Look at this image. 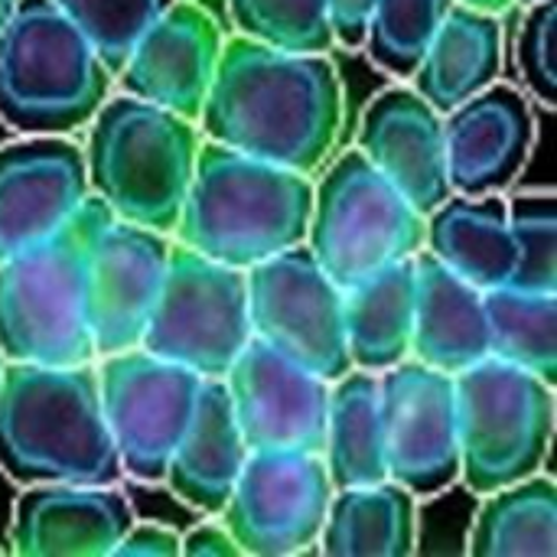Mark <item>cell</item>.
Returning a JSON list of instances; mask_svg holds the SVG:
<instances>
[{"label":"cell","mask_w":557,"mask_h":557,"mask_svg":"<svg viewBox=\"0 0 557 557\" xmlns=\"http://www.w3.org/2000/svg\"><path fill=\"white\" fill-rule=\"evenodd\" d=\"M196 124L215 144L313 176L339 140L343 82L330 52H284L232 33Z\"/></svg>","instance_id":"cell-1"},{"label":"cell","mask_w":557,"mask_h":557,"mask_svg":"<svg viewBox=\"0 0 557 557\" xmlns=\"http://www.w3.org/2000/svg\"><path fill=\"white\" fill-rule=\"evenodd\" d=\"M0 473L33 483H121L95 362H7L0 379Z\"/></svg>","instance_id":"cell-2"},{"label":"cell","mask_w":557,"mask_h":557,"mask_svg":"<svg viewBox=\"0 0 557 557\" xmlns=\"http://www.w3.org/2000/svg\"><path fill=\"white\" fill-rule=\"evenodd\" d=\"M313 176L202 137L173 242L248 271L307 238Z\"/></svg>","instance_id":"cell-3"},{"label":"cell","mask_w":557,"mask_h":557,"mask_svg":"<svg viewBox=\"0 0 557 557\" xmlns=\"http://www.w3.org/2000/svg\"><path fill=\"white\" fill-rule=\"evenodd\" d=\"M202 131L196 121L111 91L85 124V170L88 189L108 206L114 219L173 235Z\"/></svg>","instance_id":"cell-4"},{"label":"cell","mask_w":557,"mask_h":557,"mask_svg":"<svg viewBox=\"0 0 557 557\" xmlns=\"http://www.w3.org/2000/svg\"><path fill=\"white\" fill-rule=\"evenodd\" d=\"M111 219L91 193L49 238L0 261V352L7 362H95L88 333V251Z\"/></svg>","instance_id":"cell-5"},{"label":"cell","mask_w":557,"mask_h":557,"mask_svg":"<svg viewBox=\"0 0 557 557\" xmlns=\"http://www.w3.org/2000/svg\"><path fill=\"white\" fill-rule=\"evenodd\" d=\"M114 75L49 0H20L0 29V121L16 134H75L111 95Z\"/></svg>","instance_id":"cell-6"},{"label":"cell","mask_w":557,"mask_h":557,"mask_svg":"<svg viewBox=\"0 0 557 557\" xmlns=\"http://www.w3.org/2000/svg\"><path fill=\"white\" fill-rule=\"evenodd\" d=\"M460 483L473 496L545 470L557 418L555 385L503 359L454 375Z\"/></svg>","instance_id":"cell-7"},{"label":"cell","mask_w":557,"mask_h":557,"mask_svg":"<svg viewBox=\"0 0 557 557\" xmlns=\"http://www.w3.org/2000/svg\"><path fill=\"white\" fill-rule=\"evenodd\" d=\"M323 166L304 245L336 287L346 290L424 248V215L356 147Z\"/></svg>","instance_id":"cell-8"},{"label":"cell","mask_w":557,"mask_h":557,"mask_svg":"<svg viewBox=\"0 0 557 557\" xmlns=\"http://www.w3.org/2000/svg\"><path fill=\"white\" fill-rule=\"evenodd\" d=\"M248 339L245 271L173 242L166 277L140 346L202 379H222Z\"/></svg>","instance_id":"cell-9"},{"label":"cell","mask_w":557,"mask_h":557,"mask_svg":"<svg viewBox=\"0 0 557 557\" xmlns=\"http://www.w3.org/2000/svg\"><path fill=\"white\" fill-rule=\"evenodd\" d=\"M104 424L124 480L157 486L193 421L202 375L144 346L95 359Z\"/></svg>","instance_id":"cell-10"},{"label":"cell","mask_w":557,"mask_h":557,"mask_svg":"<svg viewBox=\"0 0 557 557\" xmlns=\"http://www.w3.org/2000/svg\"><path fill=\"white\" fill-rule=\"evenodd\" d=\"M251 336L333 382L352 369L336 287L300 242L245 271Z\"/></svg>","instance_id":"cell-11"},{"label":"cell","mask_w":557,"mask_h":557,"mask_svg":"<svg viewBox=\"0 0 557 557\" xmlns=\"http://www.w3.org/2000/svg\"><path fill=\"white\" fill-rule=\"evenodd\" d=\"M330 499L333 480L320 454H248L219 519L242 555H307L320 545Z\"/></svg>","instance_id":"cell-12"},{"label":"cell","mask_w":557,"mask_h":557,"mask_svg":"<svg viewBox=\"0 0 557 557\" xmlns=\"http://www.w3.org/2000/svg\"><path fill=\"white\" fill-rule=\"evenodd\" d=\"M379 414L388 480L414 496H441L460 483L454 375L418 359L379 372Z\"/></svg>","instance_id":"cell-13"},{"label":"cell","mask_w":557,"mask_h":557,"mask_svg":"<svg viewBox=\"0 0 557 557\" xmlns=\"http://www.w3.org/2000/svg\"><path fill=\"white\" fill-rule=\"evenodd\" d=\"M222 382L248 454L323 450L330 401L326 379L251 336Z\"/></svg>","instance_id":"cell-14"},{"label":"cell","mask_w":557,"mask_h":557,"mask_svg":"<svg viewBox=\"0 0 557 557\" xmlns=\"http://www.w3.org/2000/svg\"><path fill=\"white\" fill-rule=\"evenodd\" d=\"M173 235L108 219L88 251V333L95 359L140 346L160 297Z\"/></svg>","instance_id":"cell-15"},{"label":"cell","mask_w":557,"mask_h":557,"mask_svg":"<svg viewBox=\"0 0 557 557\" xmlns=\"http://www.w3.org/2000/svg\"><path fill=\"white\" fill-rule=\"evenodd\" d=\"M88 196L75 134H16L0 144V261L55 235Z\"/></svg>","instance_id":"cell-16"},{"label":"cell","mask_w":557,"mask_h":557,"mask_svg":"<svg viewBox=\"0 0 557 557\" xmlns=\"http://www.w3.org/2000/svg\"><path fill=\"white\" fill-rule=\"evenodd\" d=\"M225 33L215 16L193 3L173 0L134 42L114 85L124 95L199 121L215 78Z\"/></svg>","instance_id":"cell-17"},{"label":"cell","mask_w":557,"mask_h":557,"mask_svg":"<svg viewBox=\"0 0 557 557\" xmlns=\"http://www.w3.org/2000/svg\"><path fill=\"white\" fill-rule=\"evenodd\" d=\"M535 147V114L522 88L493 82L444 114L447 183L460 196L506 193Z\"/></svg>","instance_id":"cell-18"},{"label":"cell","mask_w":557,"mask_h":557,"mask_svg":"<svg viewBox=\"0 0 557 557\" xmlns=\"http://www.w3.org/2000/svg\"><path fill=\"white\" fill-rule=\"evenodd\" d=\"M356 150L421 215H428L450 196L444 114L405 82L379 91L369 101L359 117Z\"/></svg>","instance_id":"cell-19"},{"label":"cell","mask_w":557,"mask_h":557,"mask_svg":"<svg viewBox=\"0 0 557 557\" xmlns=\"http://www.w3.org/2000/svg\"><path fill=\"white\" fill-rule=\"evenodd\" d=\"M10 522V552L20 557H108L134 522L117 483L20 486Z\"/></svg>","instance_id":"cell-20"},{"label":"cell","mask_w":557,"mask_h":557,"mask_svg":"<svg viewBox=\"0 0 557 557\" xmlns=\"http://www.w3.org/2000/svg\"><path fill=\"white\" fill-rule=\"evenodd\" d=\"M411 359L447 375L490 359L483 290L447 271L424 248L414 255Z\"/></svg>","instance_id":"cell-21"},{"label":"cell","mask_w":557,"mask_h":557,"mask_svg":"<svg viewBox=\"0 0 557 557\" xmlns=\"http://www.w3.org/2000/svg\"><path fill=\"white\" fill-rule=\"evenodd\" d=\"M248 447L232 414L228 388L222 379H202L199 401L189 428L183 431L166 470L163 486L193 512L219 516L245 467Z\"/></svg>","instance_id":"cell-22"},{"label":"cell","mask_w":557,"mask_h":557,"mask_svg":"<svg viewBox=\"0 0 557 557\" xmlns=\"http://www.w3.org/2000/svg\"><path fill=\"white\" fill-rule=\"evenodd\" d=\"M503 13L450 3L408 85L447 114L503 75Z\"/></svg>","instance_id":"cell-23"},{"label":"cell","mask_w":557,"mask_h":557,"mask_svg":"<svg viewBox=\"0 0 557 557\" xmlns=\"http://www.w3.org/2000/svg\"><path fill=\"white\" fill-rule=\"evenodd\" d=\"M424 251L476 290L509 284L516 271V245L506 193H450L424 215Z\"/></svg>","instance_id":"cell-24"},{"label":"cell","mask_w":557,"mask_h":557,"mask_svg":"<svg viewBox=\"0 0 557 557\" xmlns=\"http://www.w3.org/2000/svg\"><path fill=\"white\" fill-rule=\"evenodd\" d=\"M343 330L352 369L385 372L411 359L414 258L395 261L343 290Z\"/></svg>","instance_id":"cell-25"},{"label":"cell","mask_w":557,"mask_h":557,"mask_svg":"<svg viewBox=\"0 0 557 557\" xmlns=\"http://www.w3.org/2000/svg\"><path fill=\"white\" fill-rule=\"evenodd\" d=\"M317 552L330 557L414 555L418 496L395 480L333 490Z\"/></svg>","instance_id":"cell-26"},{"label":"cell","mask_w":557,"mask_h":557,"mask_svg":"<svg viewBox=\"0 0 557 557\" xmlns=\"http://www.w3.org/2000/svg\"><path fill=\"white\" fill-rule=\"evenodd\" d=\"M320 457L333 480V490L388 480L375 372L349 369L330 382L326 434Z\"/></svg>","instance_id":"cell-27"},{"label":"cell","mask_w":557,"mask_h":557,"mask_svg":"<svg viewBox=\"0 0 557 557\" xmlns=\"http://www.w3.org/2000/svg\"><path fill=\"white\" fill-rule=\"evenodd\" d=\"M473 557H555L557 483L548 470L480 496L467 532Z\"/></svg>","instance_id":"cell-28"},{"label":"cell","mask_w":557,"mask_h":557,"mask_svg":"<svg viewBox=\"0 0 557 557\" xmlns=\"http://www.w3.org/2000/svg\"><path fill=\"white\" fill-rule=\"evenodd\" d=\"M490 356L557 385V294L499 284L483 290Z\"/></svg>","instance_id":"cell-29"},{"label":"cell","mask_w":557,"mask_h":557,"mask_svg":"<svg viewBox=\"0 0 557 557\" xmlns=\"http://www.w3.org/2000/svg\"><path fill=\"white\" fill-rule=\"evenodd\" d=\"M454 0H375L362 49L388 75L408 82Z\"/></svg>","instance_id":"cell-30"},{"label":"cell","mask_w":557,"mask_h":557,"mask_svg":"<svg viewBox=\"0 0 557 557\" xmlns=\"http://www.w3.org/2000/svg\"><path fill=\"white\" fill-rule=\"evenodd\" d=\"M232 29L284 52H330L336 46L326 0H225Z\"/></svg>","instance_id":"cell-31"},{"label":"cell","mask_w":557,"mask_h":557,"mask_svg":"<svg viewBox=\"0 0 557 557\" xmlns=\"http://www.w3.org/2000/svg\"><path fill=\"white\" fill-rule=\"evenodd\" d=\"M509 199V232L516 245V287L557 294V202L552 189H532Z\"/></svg>","instance_id":"cell-32"},{"label":"cell","mask_w":557,"mask_h":557,"mask_svg":"<svg viewBox=\"0 0 557 557\" xmlns=\"http://www.w3.org/2000/svg\"><path fill=\"white\" fill-rule=\"evenodd\" d=\"M55 3L95 46L108 72L114 75L137 36L173 3V0H49Z\"/></svg>","instance_id":"cell-33"},{"label":"cell","mask_w":557,"mask_h":557,"mask_svg":"<svg viewBox=\"0 0 557 557\" xmlns=\"http://www.w3.org/2000/svg\"><path fill=\"white\" fill-rule=\"evenodd\" d=\"M522 10L525 13L516 36V62L522 85L542 108H557V0H539Z\"/></svg>","instance_id":"cell-34"},{"label":"cell","mask_w":557,"mask_h":557,"mask_svg":"<svg viewBox=\"0 0 557 557\" xmlns=\"http://www.w3.org/2000/svg\"><path fill=\"white\" fill-rule=\"evenodd\" d=\"M111 555L117 557H180V532L160 522H131Z\"/></svg>","instance_id":"cell-35"},{"label":"cell","mask_w":557,"mask_h":557,"mask_svg":"<svg viewBox=\"0 0 557 557\" xmlns=\"http://www.w3.org/2000/svg\"><path fill=\"white\" fill-rule=\"evenodd\" d=\"M180 557H242L219 516H206L196 529L180 532Z\"/></svg>","instance_id":"cell-36"},{"label":"cell","mask_w":557,"mask_h":557,"mask_svg":"<svg viewBox=\"0 0 557 557\" xmlns=\"http://www.w3.org/2000/svg\"><path fill=\"white\" fill-rule=\"evenodd\" d=\"M372 10H375V0H326V13H330L336 46L362 49Z\"/></svg>","instance_id":"cell-37"},{"label":"cell","mask_w":557,"mask_h":557,"mask_svg":"<svg viewBox=\"0 0 557 557\" xmlns=\"http://www.w3.org/2000/svg\"><path fill=\"white\" fill-rule=\"evenodd\" d=\"M454 3H467V7L486 10V13H506V10H516V0H454Z\"/></svg>","instance_id":"cell-38"},{"label":"cell","mask_w":557,"mask_h":557,"mask_svg":"<svg viewBox=\"0 0 557 557\" xmlns=\"http://www.w3.org/2000/svg\"><path fill=\"white\" fill-rule=\"evenodd\" d=\"M16 7H20V0H0V29L7 26V20L13 16Z\"/></svg>","instance_id":"cell-39"},{"label":"cell","mask_w":557,"mask_h":557,"mask_svg":"<svg viewBox=\"0 0 557 557\" xmlns=\"http://www.w3.org/2000/svg\"><path fill=\"white\" fill-rule=\"evenodd\" d=\"M529 3H539V0H516V7H529Z\"/></svg>","instance_id":"cell-40"},{"label":"cell","mask_w":557,"mask_h":557,"mask_svg":"<svg viewBox=\"0 0 557 557\" xmlns=\"http://www.w3.org/2000/svg\"><path fill=\"white\" fill-rule=\"evenodd\" d=\"M3 366H7V359H3V352H0V379H3Z\"/></svg>","instance_id":"cell-41"},{"label":"cell","mask_w":557,"mask_h":557,"mask_svg":"<svg viewBox=\"0 0 557 557\" xmlns=\"http://www.w3.org/2000/svg\"><path fill=\"white\" fill-rule=\"evenodd\" d=\"M7 552H10V548H3V545H0V555H7Z\"/></svg>","instance_id":"cell-42"}]
</instances>
